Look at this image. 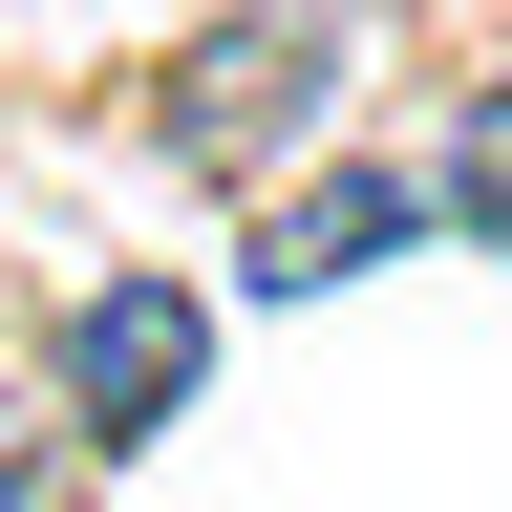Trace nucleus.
Instances as JSON below:
<instances>
[{
  "label": "nucleus",
  "mask_w": 512,
  "mask_h": 512,
  "mask_svg": "<svg viewBox=\"0 0 512 512\" xmlns=\"http://www.w3.org/2000/svg\"><path fill=\"white\" fill-rule=\"evenodd\" d=\"M342 107H363V0H235V22H192L150 64L171 171H214V192H278Z\"/></svg>",
  "instance_id": "nucleus-1"
},
{
  "label": "nucleus",
  "mask_w": 512,
  "mask_h": 512,
  "mask_svg": "<svg viewBox=\"0 0 512 512\" xmlns=\"http://www.w3.org/2000/svg\"><path fill=\"white\" fill-rule=\"evenodd\" d=\"M192 363H214V320H192L171 278H107L86 320H64V427H86V448H150L192 406Z\"/></svg>",
  "instance_id": "nucleus-2"
},
{
  "label": "nucleus",
  "mask_w": 512,
  "mask_h": 512,
  "mask_svg": "<svg viewBox=\"0 0 512 512\" xmlns=\"http://www.w3.org/2000/svg\"><path fill=\"white\" fill-rule=\"evenodd\" d=\"M406 235H427V192H406V171H342V192H278L256 278H278V299H320V278H363V256H406Z\"/></svg>",
  "instance_id": "nucleus-3"
},
{
  "label": "nucleus",
  "mask_w": 512,
  "mask_h": 512,
  "mask_svg": "<svg viewBox=\"0 0 512 512\" xmlns=\"http://www.w3.org/2000/svg\"><path fill=\"white\" fill-rule=\"evenodd\" d=\"M427 214L512 235V86H470V128H448V171H427Z\"/></svg>",
  "instance_id": "nucleus-4"
}]
</instances>
